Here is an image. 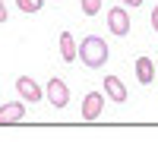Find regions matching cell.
Segmentation results:
<instances>
[{"mask_svg":"<svg viewBox=\"0 0 158 142\" xmlns=\"http://www.w3.org/2000/svg\"><path fill=\"white\" fill-rule=\"evenodd\" d=\"M79 60L85 63L89 70H101L108 63V41L98 35H85L79 41Z\"/></svg>","mask_w":158,"mask_h":142,"instance_id":"cell-1","label":"cell"},{"mask_svg":"<svg viewBox=\"0 0 158 142\" xmlns=\"http://www.w3.org/2000/svg\"><path fill=\"white\" fill-rule=\"evenodd\" d=\"M44 98L51 101V108L63 111V108L70 104V88H67V82L57 79V76H51V82H48V88H44Z\"/></svg>","mask_w":158,"mask_h":142,"instance_id":"cell-2","label":"cell"},{"mask_svg":"<svg viewBox=\"0 0 158 142\" xmlns=\"http://www.w3.org/2000/svg\"><path fill=\"white\" fill-rule=\"evenodd\" d=\"M108 29H111V35H117V38L130 35V13H127L123 6H111V10H108Z\"/></svg>","mask_w":158,"mask_h":142,"instance_id":"cell-3","label":"cell"},{"mask_svg":"<svg viewBox=\"0 0 158 142\" xmlns=\"http://www.w3.org/2000/svg\"><path fill=\"white\" fill-rule=\"evenodd\" d=\"M16 92L22 95V101H29V104H35V101L44 98L41 85H38L35 79H29V76H19V79H16Z\"/></svg>","mask_w":158,"mask_h":142,"instance_id":"cell-4","label":"cell"},{"mask_svg":"<svg viewBox=\"0 0 158 142\" xmlns=\"http://www.w3.org/2000/svg\"><path fill=\"white\" fill-rule=\"evenodd\" d=\"M104 111V95L101 92H89L82 98V120H98Z\"/></svg>","mask_w":158,"mask_h":142,"instance_id":"cell-5","label":"cell"},{"mask_svg":"<svg viewBox=\"0 0 158 142\" xmlns=\"http://www.w3.org/2000/svg\"><path fill=\"white\" fill-rule=\"evenodd\" d=\"M104 95H108L111 101H117V104H123L130 92H127V85L117 79V76H104Z\"/></svg>","mask_w":158,"mask_h":142,"instance_id":"cell-6","label":"cell"},{"mask_svg":"<svg viewBox=\"0 0 158 142\" xmlns=\"http://www.w3.org/2000/svg\"><path fill=\"white\" fill-rule=\"evenodd\" d=\"M19 120H25V104L22 101H10V104L0 108V126L3 123H19Z\"/></svg>","mask_w":158,"mask_h":142,"instance_id":"cell-7","label":"cell"},{"mask_svg":"<svg viewBox=\"0 0 158 142\" xmlns=\"http://www.w3.org/2000/svg\"><path fill=\"white\" fill-rule=\"evenodd\" d=\"M155 73H158V70H155V63H152L149 57H139V60H136V79H139L142 85H149V82L155 79Z\"/></svg>","mask_w":158,"mask_h":142,"instance_id":"cell-8","label":"cell"},{"mask_svg":"<svg viewBox=\"0 0 158 142\" xmlns=\"http://www.w3.org/2000/svg\"><path fill=\"white\" fill-rule=\"evenodd\" d=\"M76 54H79V47L73 41V35L70 32H60V57L70 63V60H76Z\"/></svg>","mask_w":158,"mask_h":142,"instance_id":"cell-9","label":"cell"},{"mask_svg":"<svg viewBox=\"0 0 158 142\" xmlns=\"http://www.w3.org/2000/svg\"><path fill=\"white\" fill-rule=\"evenodd\" d=\"M16 6L22 10V13H38L44 6V0H16Z\"/></svg>","mask_w":158,"mask_h":142,"instance_id":"cell-10","label":"cell"},{"mask_svg":"<svg viewBox=\"0 0 158 142\" xmlns=\"http://www.w3.org/2000/svg\"><path fill=\"white\" fill-rule=\"evenodd\" d=\"M79 3H82V13H85V16H95V13L101 10V0H79Z\"/></svg>","mask_w":158,"mask_h":142,"instance_id":"cell-11","label":"cell"},{"mask_svg":"<svg viewBox=\"0 0 158 142\" xmlns=\"http://www.w3.org/2000/svg\"><path fill=\"white\" fill-rule=\"evenodd\" d=\"M149 19H152V29H155V35H158V6L152 10V16H149Z\"/></svg>","mask_w":158,"mask_h":142,"instance_id":"cell-12","label":"cell"},{"mask_svg":"<svg viewBox=\"0 0 158 142\" xmlns=\"http://www.w3.org/2000/svg\"><path fill=\"white\" fill-rule=\"evenodd\" d=\"M0 22H6V6H3V0H0Z\"/></svg>","mask_w":158,"mask_h":142,"instance_id":"cell-13","label":"cell"},{"mask_svg":"<svg viewBox=\"0 0 158 142\" xmlns=\"http://www.w3.org/2000/svg\"><path fill=\"white\" fill-rule=\"evenodd\" d=\"M123 3H127V6H139L142 0H123Z\"/></svg>","mask_w":158,"mask_h":142,"instance_id":"cell-14","label":"cell"},{"mask_svg":"<svg viewBox=\"0 0 158 142\" xmlns=\"http://www.w3.org/2000/svg\"><path fill=\"white\" fill-rule=\"evenodd\" d=\"M155 70H158V60H155Z\"/></svg>","mask_w":158,"mask_h":142,"instance_id":"cell-15","label":"cell"}]
</instances>
